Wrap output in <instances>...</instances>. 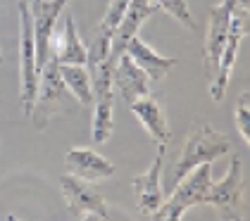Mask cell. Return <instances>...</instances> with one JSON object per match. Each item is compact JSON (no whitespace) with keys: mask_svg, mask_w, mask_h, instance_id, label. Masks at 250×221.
I'll return each mask as SVG.
<instances>
[{"mask_svg":"<svg viewBox=\"0 0 250 221\" xmlns=\"http://www.w3.org/2000/svg\"><path fill=\"white\" fill-rule=\"evenodd\" d=\"M246 17H248V10L233 7L231 24H229V36H227L224 50H222L219 64H217V74L210 81V98L214 102H222V98L227 93L231 72H233V64H236V57H238V50H241V40L246 36Z\"/></svg>","mask_w":250,"mask_h":221,"instance_id":"8","label":"cell"},{"mask_svg":"<svg viewBox=\"0 0 250 221\" xmlns=\"http://www.w3.org/2000/svg\"><path fill=\"white\" fill-rule=\"evenodd\" d=\"M69 0H29L31 21H34V43H36V64L43 72L45 62L50 60L53 36H55V21L64 12Z\"/></svg>","mask_w":250,"mask_h":221,"instance_id":"6","label":"cell"},{"mask_svg":"<svg viewBox=\"0 0 250 221\" xmlns=\"http://www.w3.org/2000/svg\"><path fill=\"white\" fill-rule=\"evenodd\" d=\"M60 76L64 81V86L69 88V93L77 98L79 105L88 107L93 105V91H91V76L86 64H58Z\"/></svg>","mask_w":250,"mask_h":221,"instance_id":"17","label":"cell"},{"mask_svg":"<svg viewBox=\"0 0 250 221\" xmlns=\"http://www.w3.org/2000/svg\"><path fill=\"white\" fill-rule=\"evenodd\" d=\"M41 86L36 93V100H34V107H31V124L34 129L43 131L48 126V121L58 114H72L77 110V98L69 93V88L64 86L62 76H60L58 62L50 57L41 72Z\"/></svg>","mask_w":250,"mask_h":221,"instance_id":"1","label":"cell"},{"mask_svg":"<svg viewBox=\"0 0 250 221\" xmlns=\"http://www.w3.org/2000/svg\"><path fill=\"white\" fill-rule=\"evenodd\" d=\"M60 50L50 53V57L58 62V64H86V45L81 43L79 38V31H77V21L72 15L64 17V34L60 38Z\"/></svg>","mask_w":250,"mask_h":221,"instance_id":"16","label":"cell"},{"mask_svg":"<svg viewBox=\"0 0 250 221\" xmlns=\"http://www.w3.org/2000/svg\"><path fill=\"white\" fill-rule=\"evenodd\" d=\"M162 162H165V145L157 147V155H155V162L150 164V169L131 181L134 190L138 193L136 207L141 214H153L162 204Z\"/></svg>","mask_w":250,"mask_h":221,"instance_id":"12","label":"cell"},{"mask_svg":"<svg viewBox=\"0 0 250 221\" xmlns=\"http://www.w3.org/2000/svg\"><path fill=\"white\" fill-rule=\"evenodd\" d=\"M20 2V72H21V105L24 114L29 117L36 93H39V64H36V43H34V21H31V10L29 0H17Z\"/></svg>","mask_w":250,"mask_h":221,"instance_id":"5","label":"cell"},{"mask_svg":"<svg viewBox=\"0 0 250 221\" xmlns=\"http://www.w3.org/2000/svg\"><path fill=\"white\" fill-rule=\"evenodd\" d=\"M112 83H117V88L122 93V98L126 100V105L134 102L136 98H143V95L150 93V79H148V74L143 72L126 53L119 55V60H117L115 67H112Z\"/></svg>","mask_w":250,"mask_h":221,"instance_id":"13","label":"cell"},{"mask_svg":"<svg viewBox=\"0 0 250 221\" xmlns=\"http://www.w3.org/2000/svg\"><path fill=\"white\" fill-rule=\"evenodd\" d=\"M126 7H129V0H110V7H107L105 17L100 21V34H107L112 38L115 29L119 26V21H122L124 12H126Z\"/></svg>","mask_w":250,"mask_h":221,"instance_id":"18","label":"cell"},{"mask_svg":"<svg viewBox=\"0 0 250 221\" xmlns=\"http://www.w3.org/2000/svg\"><path fill=\"white\" fill-rule=\"evenodd\" d=\"M157 10H165L167 15H172L174 19H179L184 26L188 29H195V21H193V15L186 5V0H155Z\"/></svg>","mask_w":250,"mask_h":221,"instance_id":"19","label":"cell"},{"mask_svg":"<svg viewBox=\"0 0 250 221\" xmlns=\"http://www.w3.org/2000/svg\"><path fill=\"white\" fill-rule=\"evenodd\" d=\"M60 188H62V195L67 200L69 212L77 219H129V214H124L122 209L110 207L107 200L88 181H81L72 174H64V176H60Z\"/></svg>","mask_w":250,"mask_h":221,"instance_id":"4","label":"cell"},{"mask_svg":"<svg viewBox=\"0 0 250 221\" xmlns=\"http://www.w3.org/2000/svg\"><path fill=\"white\" fill-rule=\"evenodd\" d=\"M0 62H2V53H0Z\"/></svg>","mask_w":250,"mask_h":221,"instance_id":"21","label":"cell"},{"mask_svg":"<svg viewBox=\"0 0 250 221\" xmlns=\"http://www.w3.org/2000/svg\"><path fill=\"white\" fill-rule=\"evenodd\" d=\"M124 53L131 57L136 64L148 74V79H153V81H162V79H165V74L176 64V60H172V57H162L160 53H155L146 40H141V38H138V34L126 43Z\"/></svg>","mask_w":250,"mask_h":221,"instance_id":"15","label":"cell"},{"mask_svg":"<svg viewBox=\"0 0 250 221\" xmlns=\"http://www.w3.org/2000/svg\"><path fill=\"white\" fill-rule=\"evenodd\" d=\"M229 150H231V143L222 131L212 129V126H205V124L195 126V129L188 133V141H186V145H184L181 155H179V162L174 166V176H172V181H169V190H172L174 185L179 183L191 169H195L198 164H205V162L212 164L217 157L227 155Z\"/></svg>","mask_w":250,"mask_h":221,"instance_id":"2","label":"cell"},{"mask_svg":"<svg viewBox=\"0 0 250 221\" xmlns=\"http://www.w3.org/2000/svg\"><path fill=\"white\" fill-rule=\"evenodd\" d=\"M243 190H246V185H243V162H241V157H233L224 179L222 181L212 179L210 188L205 193V204H214L222 212H236L241 198H243Z\"/></svg>","mask_w":250,"mask_h":221,"instance_id":"9","label":"cell"},{"mask_svg":"<svg viewBox=\"0 0 250 221\" xmlns=\"http://www.w3.org/2000/svg\"><path fill=\"white\" fill-rule=\"evenodd\" d=\"M129 110L136 114V119L143 124V129L148 131V136L153 138L157 145H167L169 126H167V119H165V112L160 107V102L155 100L150 93L143 95V98H136L134 102H129Z\"/></svg>","mask_w":250,"mask_h":221,"instance_id":"14","label":"cell"},{"mask_svg":"<svg viewBox=\"0 0 250 221\" xmlns=\"http://www.w3.org/2000/svg\"><path fill=\"white\" fill-rule=\"evenodd\" d=\"M64 164L69 169L72 176H77L81 181L96 183V181H107L115 176V164L110 160H105L103 155H98L91 147H72L64 155Z\"/></svg>","mask_w":250,"mask_h":221,"instance_id":"11","label":"cell"},{"mask_svg":"<svg viewBox=\"0 0 250 221\" xmlns=\"http://www.w3.org/2000/svg\"><path fill=\"white\" fill-rule=\"evenodd\" d=\"M212 183V164H198L172 188V198L153 212L157 221H179L186 209L205 204V193Z\"/></svg>","mask_w":250,"mask_h":221,"instance_id":"3","label":"cell"},{"mask_svg":"<svg viewBox=\"0 0 250 221\" xmlns=\"http://www.w3.org/2000/svg\"><path fill=\"white\" fill-rule=\"evenodd\" d=\"M155 12H157L155 0H129V7H126L122 21H119V26L115 29L112 38H110V60H112V64L119 60V55H124L126 43L138 34L143 21L148 17H153Z\"/></svg>","mask_w":250,"mask_h":221,"instance_id":"10","label":"cell"},{"mask_svg":"<svg viewBox=\"0 0 250 221\" xmlns=\"http://www.w3.org/2000/svg\"><path fill=\"white\" fill-rule=\"evenodd\" d=\"M233 119H236V129L241 133V138L250 143V105H248V91L241 93L238 102H236V112H233Z\"/></svg>","mask_w":250,"mask_h":221,"instance_id":"20","label":"cell"},{"mask_svg":"<svg viewBox=\"0 0 250 221\" xmlns=\"http://www.w3.org/2000/svg\"><path fill=\"white\" fill-rule=\"evenodd\" d=\"M233 7H236V0H222L208 15L210 21H208V38H205V48H203V72H205L208 81H212L217 74V64H219V57H222L224 43L229 36Z\"/></svg>","mask_w":250,"mask_h":221,"instance_id":"7","label":"cell"}]
</instances>
